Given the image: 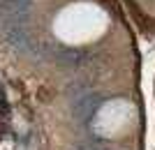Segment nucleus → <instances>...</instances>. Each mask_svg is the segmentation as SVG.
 <instances>
[{
    "label": "nucleus",
    "mask_w": 155,
    "mask_h": 150,
    "mask_svg": "<svg viewBox=\"0 0 155 150\" xmlns=\"http://www.w3.org/2000/svg\"><path fill=\"white\" fill-rule=\"evenodd\" d=\"M97 106H100V99H97V97H84V99H79L77 111L81 113L84 118H91V116H93V111H95Z\"/></svg>",
    "instance_id": "obj_1"
}]
</instances>
